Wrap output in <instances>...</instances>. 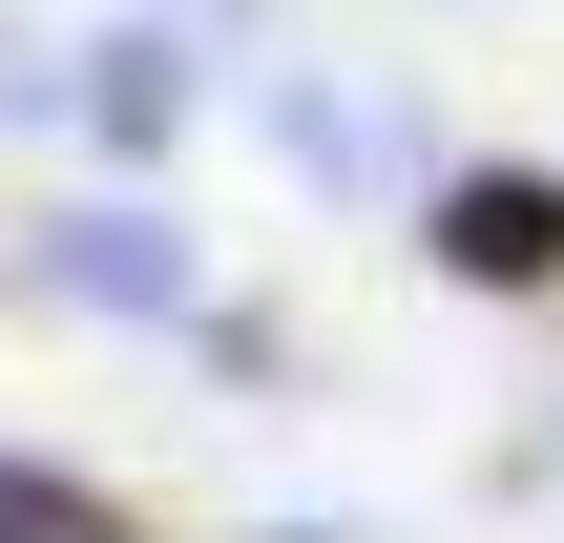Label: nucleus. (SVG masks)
<instances>
[{
    "mask_svg": "<svg viewBox=\"0 0 564 543\" xmlns=\"http://www.w3.org/2000/svg\"><path fill=\"white\" fill-rule=\"evenodd\" d=\"M293 167H356V188H377V167H398V126H377V105H335V84H293Z\"/></svg>",
    "mask_w": 564,
    "mask_h": 543,
    "instance_id": "nucleus-4",
    "label": "nucleus"
},
{
    "mask_svg": "<svg viewBox=\"0 0 564 543\" xmlns=\"http://www.w3.org/2000/svg\"><path fill=\"white\" fill-rule=\"evenodd\" d=\"M0 543H126L84 481H42V460H0Z\"/></svg>",
    "mask_w": 564,
    "mask_h": 543,
    "instance_id": "nucleus-5",
    "label": "nucleus"
},
{
    "mask_svg": "<svg viewBox=\"0 0 564 543\" xmlns=\"http://www.w3.org/2000/svg\"><path fill=\"white\" fill-rule=\"evenodd\" d=\"M42 293H84V314H188V251H167L147 209H63V230H42Z\"/></svg>",
    "mask_w": 564,
    "mask_h": 543,
    "instance_id": "nucleus-3",
    "label": "nucleus"
},
{
    "mask_svg": "<svg viewBox=\"0 0 564 543\" xmlns=\"http://www.w3.org/2000/svg\"><path fill=\"white\" fill-rule=\"evenodd\" d=\"M440 272H460V293H544L564 272V188L544 167H460V188H440Z\"/></svg>",
    "mask_w": 564,
    "mask_h": 543,
    "instance_id": "nucleus-1",
    "label": "nucleus"
},
{
    "mask_svg": "<svg viewBox=\"0 0 564 543\" xmlns=\"http://www.w3.org/2000/svg\"><path fill=\"white\" fill-rule=\"evenodd\" d=\"M63 105H84L105 146H167V126L209 105V42H188V21H126V42H84V84H63Z\"/></svg>",
    "mask_w": 564,
    "mask_h": 543,
    "instance_id": "nucleus-2",
    "label": "nucleus"
}]
</instances>
